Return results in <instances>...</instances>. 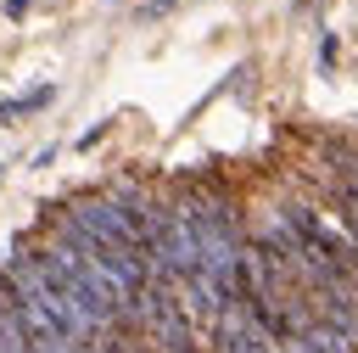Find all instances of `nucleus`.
Instances as JSON below:
<instances>
[{
    "label": "nucleus",
    "mask_w": 358,
    "mask_h": 353,
    "mask_svg": "<svg viewBox=\"0 0 358 353\" xmlns=\"http://www.w3.org/2000/svg\"><path fill=\"white\" fill-rule=\"evenodd\" d=\"M28 11V0H6V17H22Z\"/></svg>",
    "instance_id": "obj_4"
},
{
    "label": "nucleus",
    "mask_w": 358,
    "mask_h": 353,
    "mask_svg": "<svg viewBox=\"0 0 358 353\" xmlns=\"http://www.w3.org/2000/svg\"><path fill=\"white\" fill-rule=\"evenodd\" d=\"M296 353H358V336H347V331H336V325L313 319V325L296 336Z\"/></svg>",
    "instance_id": "obj_2"
},
{
    "label": "nucleus",
    "mask_w": 358,
    "mask_h": 353,
    "mask_svg": "<svg viewBox=\"0 0 358 353\" xmlns=\"http://www.w3.org/2000/svg\"><path fill=\"white\" fill-rule=\"evenodd\" d=\"M213 347H218V353H268L274 342H268V336H263L241 308H229V314H218V319H213Z\"/></svg>",
    "instance_id": "obj_1"
},
{
    "label": "nucleus",
    "mask_w": 358,
    "mask_h": 353,
    "mask_svg": "<svg viewBox=\"0 0 358 353\" xmlns=\"http://www.w3.org/2000/svg\"><path fill=\"white\" fill-rule=\"evenodd\" d=\"M45 101H50V90H34V95H17V101H0V123L17 118V112H28V106H45Z\"/></svg>",
    "instance_id": "obj_3"
}]
</instances>
